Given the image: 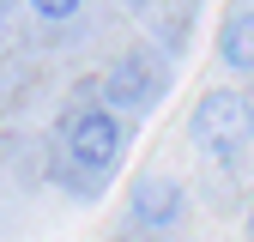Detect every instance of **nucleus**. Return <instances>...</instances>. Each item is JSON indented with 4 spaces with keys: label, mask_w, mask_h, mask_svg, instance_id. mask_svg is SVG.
Here are the masks:
<instances>
[{
    "label": "nucleus",
    "mask_w": 254,
    "mask_h": 242,
    "mask_svg": "<svg viewBox=\"0 0 254 242\" xmlns=\"http://www.w3.org/2000/svg\"><path fill=\"white\" fill-rule=\"evenodd\" d=\"M61 145H67V158L85 176H109L121 164V151H127V127H121V115H109L103 103H91V109H73L67 115Z\"/></svg>",
    "instance_id": "obj_2"
},
{
    "label": "nucleus",
    "mask_w": 254,
    "mask_h": 242,
    "mask_svg": "<svg viewBox=\"0 0 254 242\" xmlns=\"http://www.w3.org/2000/svg\"><path fill=\"white\" fill-rule=\"evenodd\" d=\"M164 91H170V73L151 55H121L103 73V109L109 115H145L164 103Z\"/></svg>",
    "instance_id": "obj_3"
},
{
    "label": "nucleus",
    "mask_w": 254,
    "mask_h": 242,
    "mask_svg": "<svg viewBox=\"0 0 254 242\" xmlns=\"http://www.w3.org/2000/svg\"><path fill=\"white\" fill-rule=\"evenodd\" d=\"M218 60L230 73H254V6H230L218 18Z\"/></svg>",
    "instance_id": "obj_5"
},
{
    "label": "nucleus",
    "mask_w": 254,
    "mask_h": 242,
    "mask_svg": "<svg viewBox=\"0 0 254 242\" xmlns=\"http://www.w3.org/2000/svg\"><path fill=\"white\" fill-rule=\"evenodd\" d=\"M133 224H145V230L182 224V182L176 176H139L133 182Z\"/></svg>",
    "instance_id": "obj_4"
},
{
    "label": "nucleus",
    "mask_w": 254,
    "mask_h": 242,
    "mask_svg": "<svg viewBox=\"0 0 254 242\" xmlns=\"http://www.w3.org/2000/svg\"><path fill=\"white\" fill-rule=\"evenodd\" d=\"M194 139L206 158L218 164H236L248 139H254V103L242 97V91H206V97L194 103Z\"/></svg>",
    "instance_id": "obj_1"
},
{
    "label": "nucleus",
    "mask_w": 254,
    "mask_h": 242,
    "mask_svg": "<svg viewBox=\"0 0 254 242\" xmlns=\"http://www.w3.org/2000/svg\"><path fill=\"white\" fill-rule=\"evenodd\" d=\"M248 242H254V206H248Z\"/></svg>",
    "instance_id": "obj_8"
},
{
    "label": "nucleus",
    "mask_w": 254,
    "mask_h": 242,
    "mask_svg": "<svg viewBox=\"0 0 254 242\" xmlns=\"http://www.w3.org/2000/svg\"><path fill=\"white\" fill-rule=\"evenodd\" d=\"M30 18L37 24H73V18H85V6L79 0H30Z\"/></svg>",
    "instance_id": "obj_6"
},
{
    "label": "nucleus",
    "mask_w": 254,
    "mask_h": 242,
    "mask_svg": "<svg viewBox=\"0 0 254 242\" xmlns=\"http://www.w3.org/2000/svg\"><path fill=\"white\" fill-rule=\"evenodd\" d=\"M0 43H6V6H0Z\"/></svg>",
    "instance_id": "obj_7"
}]
</instances>
